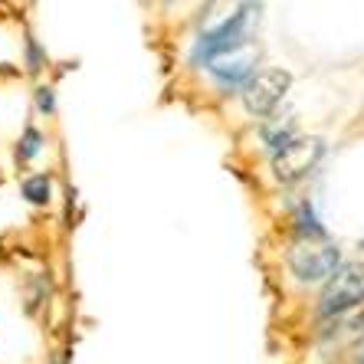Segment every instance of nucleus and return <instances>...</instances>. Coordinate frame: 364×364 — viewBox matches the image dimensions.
Segmentation results:
<instances>
[{"label":"nucleus","instance_id":"1","mask_svg":"<svg viewBox=\"0 0 364 364\" xmlns=\"http://www.w3.org/2000/svg\"><path fill=\"white\" fill-rule=\"evenodd\" d=\"M286 276L289 282H296L299 289H315L341 269V250L328 240H296L286 250Z\"/></svg>","mask_w":364,"mask_h":364},{"label":"nucleus","instance_id":"2","mask_svg":"<svg viewBox=\"0 0 364 364\" xmlns=\"http://www.w3.org/2000/svg\"><path fill=\"white\" fill-rule=\"evenodd\" d=\"M364 305V263H345L318 292V302H315V315L325 318V322H335V318H345L355 309Z\"/></svg>","mask_w":364,"mask_h":364},{"label":"nucleus","instance_id":"3","mask_svg":"<svg viewBox=\"0 0 364 364\" xmlns=\"http://www.w3.org/2000/svg\"><path fill=\"white\" fill-rule=\"evenodd\" d=\"M289 89H292V73H289V69H282V66L259 69V73L240 89V105H243L246 115L266 119V115L286 99Z\"/></svg>","mask_w":364,"mask_h":364},{"label":"nucleus","instance_id":"4","mask_svg":"<svg viewBox=\"0 0 364 364\" xmlns=\"http://www.w3.org/2000/svg\"><path fill=\"white\" fill-rule=\"evenodd\" d=\"M322 154H325L322 138H296L286 151H279L269 161L272 181L276 184H296V181H302L315 164L322 161Z\"/></svg>","mask_w":364,"mask_h":364},{"label":"nucleus","instance_id":"5","mask_svg":"<svg viewBox=\"0 0 364 364\" xmlns=\"http://www.w3.org/2000/svg\"><path fill=\"white\" fill-rule=\"evenodd\" d=\"M256 56H259V53L243 43V46H237L233 53H223V56H217L213 63H207V76L220 85V89H237L240 92V89L256 76Z\"/></svg>","mask_w":364,"mask_h":364},{"label":"nucleus","instance_id":"6","mask_svg":"<svg viewBox=\"0 0 364 364\" xmlns=\"http://www.w3.org/2000/svg\"><path fill=\"white\" fill-rule=\"evenodd\" d=\"M20 194H23L26 203L33 207H46L53 200V174L50 171H40V174H26L20 181Z\"/></svg>","mask_w":364,"mask_h":364},{"label":"nucleus","instance_id":"7","mask_svg":"<svg viewBox=\"0 0 364 364\" xmlns=\"http://www.w3.org/2000/svg\"><path fill=\"white\" fill-rule=\"evenodd\" d=\"M43 132L36 125H26L23 128V135H20V141H17V151H14V158H17V164H30L36 158V154L43 151Z\"/></svg>","mask_w":364,"mask_h":364},{"label":"nucleus","instance_id":"8","mask_svg":"<svg viewBox=\"0 0 364 364\" xmlns=\"http://www.w3.org/2000/svg\"><path fill=\"white\" fill-rule=\"evenodd\" d=\"M33 102H36V112H40V115H46V119L56 115V89H53V85H36Z\"/></svg>","mask_w":364,"mask_h":364},{"label":"nucleus","instance_id":"9","mask_svg":"<svg viewBox=\"0 0 364 364\" xmlns=\"http://www.w3.org/2000/svg\"><path fill=\"white\" fill-rule=\"evenodd\" d=\"M23 50H26V66H30V73H40V69L46 66V50L36 43V36H26Z\"/></svg>","mask_w":364,"mask_h":364}]
</instances>
